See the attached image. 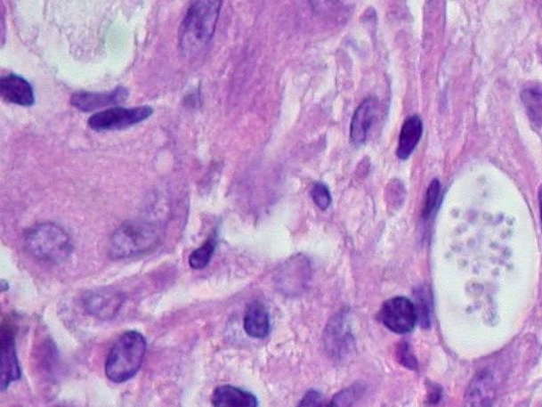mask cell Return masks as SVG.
Listing matches in <instances>:
<instances>
[{
    "mask_svg": "<svg viewBox=\"0 0 542 407\" xmlns=\"http://www.w3.org/2000/svg\"><path fill=\"white\" fill-rule=\"evenodd\" d=\"M423 134V121L417 115H413L407 118L404 126L401 127L400 142L396 155L401 160H406L410 158L413 151L421 141Z\"/></svg>",
    "mask_w": 542,
    "mask_h": 407,
    "instance_id": "cell-16",
    "label": "cell"
},
{
    "mask_svg": "<svg viewBox=\"0 0 542 407\" xmlns=\"http://www.w3.org/2000/svg\"><path fill=\"white\" fill-rule=\"evenodd\" d=\"M160 239V227L153 223L128 221L111 236L109 253L114 259L133 257L153 249Z\"/></svg>",
    "mask_w": 542,
    "mask_h": 407,
    "instance_id": "cell-4",
    "label": "cell"
},
{
    "mask_svg": "<svg viewBox=\"0 0 542 407\" xmlns=\"http://www.w3.org/2000/svg\"><path fill=\"white\" fill-rule=\"evenodd\" d=\"M214 407H258V399L254 394L242 388L222 386L215 388L212 395Z\"/></svg>",
    "mask_w": 542,
    "mask_h": 407,
    "instance_id": "cell-13",
    "label": "cell"
},
{
    "mask_svg": "<svg viewBox=\"0 0 542 407\" xmlns=\"http://www.w3.org/2000/svg\"><path fill=\"white\" fill-rule=\"evenodd\" d=\"M147 351V341L142 333L127 331L117 339L109 351L105 373L110 381L125 383L141 370Z\"/></svg>",
    "mask_w": 542,
    "mask_h": 407,
    "instance_id": "cell-2",
    "label": "cell"
},
{
    "mask_svg": "<svg viewBox=\"0 0 542 407\" xmlns=\"http://www.w3.org/2000/svg\"><path fill=\"white\" fill-rule=\"evenodd\" d=\"M244 329L246 333L254 338H264L270 333V315H268L267 309L261 301H254L246 309Z\"/></svg>",
    "mask_w": 542,
    "mask_h": 407,
    "instance_id": "cell-15",
    "label": "cell"
},
{
    "mask_svg": "<svg viewBox=\"0 0 542 407\" xmlns=\"http://www.w3.org/2000/svg\"><path fill=\"white\" fill-rule=\"evenodd\" d=\"M522 100L530 120L542 126V93L536 89H525L522 93Z\"/></svg>",
    "mask_w": 542,
    "mask_h": 407,
    "instance_id": "cell-17",
    "label": "cell"
},
{
    "mask_svg": "<svg viewBox=\"0 0 542 407\" xmlns=\"http://www.w3.org/2000/svg\"><path fill=\"white\" fill-rule=\"evenodd\" d=\"M416 299L417 321L420 322L423 328L428 329L430 327V303L427 293L425 292L424 289H417Z\"/></svg>",
    "mask_w": 542,
    "mask_h": 407,
    "instance_id": "cell-19",
    "label": "cell"
},
{
    "mask_svg": "<svg viewBox=\"0 0 542 407\" xmlns=\"http://www.w3.org/2000/svg\"><path fill=\"white\" fill-rule=\"evenodd\" d=\"M328 407H340L338 404L335 403L334 401L332 400L331 403H329Z\"/></svg>",
    "mask_w": 542,
    "mask_h": 407,
    "instance_id": "cell-26",
    "label": "cell"
},
{
    "mask_svg": "<svg viewBox=\"0 0 542 407\" xmlns=\"http://www.w3.org/2000/svg\"><path fill=\"white\" fill-rule=\"evenodd\" d=\"M396 356H398L400 363L408 368V370H417V361L415 354H412L410 345L407 342H401L398 346V349H396Z\"/></svg>",
    "mask_w": 542,
    "mask_h": 407,
    "instance_id": "cell-22",
    "label": "cell"
},
{
    "mask_svg": "<svg viewBox=\"0 0 542 407\" xmlns=\"http://www.w3.org/2000/svg\"><path fill=\"white\" fill-rule=\"evenodd\" d=\"M128 91L125 87H117L111 92H77L72 94L71 104L82 111H93L101 108L117 105L125 102Z\"/></svg>",
    "mask_w": 542,
    "mask_h": 407,
    "instance_id": "cell-10",
    "label": "cell"
},
{
    "mask_svg": "<svg viewBox=\"0 0 542 407\" xmlns=\"http://www.w3.org/2000/svg\"><path fill=\"white\" fill-rule=\"evenodd\" d=\"M0 94L5 102L21 105V107H30L35 104V92L24 77L18 75H8L0 80Z\"/></svg>",
    "mask_w": 542,
    "mask_h": 407,
    "instance_id": "cell-12",
    "label": "cell"
},
{
    "mask_svg": "<svg viewBox=\"0 0 542 407\" xmlns=\"http://www.w3.org/2000/svg\"><path fill=\"white\" fill-rule=\"evenodd\" d=\"M497 395V381L489 370L474 375L466 390L463 407H493Z\"/></svg>",
    "mask_w": 542,
    "mask_h": 407,
    "instance_id": "cell-8",
    "label": "cell"
},
{
    "mask_svg": "<svg viewBox=\"0 0 542 407\" xmlns=\"http://www.w3.org/2000/svg\"><path fill=\"white\" fill-rule=\"evenodd\" d=\"M0 355H2V389L4 392L11 383L19 381L21 377L18 354L15 350L14 334L12 328L9 326L3 327Z\"/></svg>",
    "mask_w": 542,
    "mask_h": 407,
    "instance_id": "cell-9",
    "label": "cell"
},
{
    "mask_svg": "<svg viewBox=\"0 0 542 407\" xmlns=\"http://www.w3.org/2000/svg\"><path fill=\"white\" fill-rule=\"evenodd\" d=\"M329 403L324 395L316 389H311L301 399L298 407H328Z\"/></svg>",
    "mask_w": 542,
    "mask_h": 407,
    "instance_id": "cell-23",
    "label": "cell"
},
{
    "mask_svg": "<svg viewBox=\"0 0 542 407\" xmlns=\"http://www.w3.org/2000/svg\"><path fill=\"white\" fill-rule=\"evenodd\" d=\"M538 199H539V209H540V216H541V223H542V185L539 188Z\"/></svg>",
    "mask_w": 542,
    "mask_h": 407,
    "instance_id": "cell-25",
    "label": "cell"
},
{
    "mask_svg": "<svg viewBox=\"0 0 542 407\" xmlns=\"http://www.w3.org/2000/svg\"><path fill=\"white\" fill-rule=\"evenodd\" d=\"M379 320L390 331L398 334L409 333L415 329L417 322L416 305L407 297L391 298L383 305Z\"/></svg>",
    "mask_w": 542,
    "mask_h": 407,
    "instance_id": "cell-6",
    "label": "cell"
},
{
    "mask_svg": "<svg viewBox=\"0 0 542 407\" xmlns=\"http://www.w3.org/2000/svg\"><path fill=\"white\" fill-rule=\"evenodd\" d=\"M378 102L376 97L363 100L351 122V141L357 146L365 143L376 118Z\"/></svg>",
    "mask_w": 542,
    "mask_h": 407,
    "instance_id": "cell-11",
    "label": "cell"
},
{
    "mask_svg": "<svg viewBox=\"0 0 542 407\" xmlns=\"http://www.w3.org/2000/svg\"><path fill=\"white\" fill-rule=\"evenodd\" d=\"M311 199L321 210H327L332 203L331 193L324 183H318L311 191Z\"/></svg>",
    "mask_w": 542,
    "mask_h": 407,
    "instance_id": "cell-21",
    "label": "cell"
},
{
    "mask_svg": "<svg viewBox=\"0 0 542 407\" xmlns=\"http://www.w3.org/2000/svg\"><path fill=\"white\" fill-rule=\"evenodd\" d=\"M216 248V240L214 237H210L206 241L201 245L199 248L194 250L190 256L189 265L193 270H203L212 258L214 254Z\"/></svg>",
    "mask_w": 542,
    "mask_h": 407,
    "instance_id": "cell-18",
    "label": "cell"
},
{
    "mask_svg": "<svg viewBox=\"0 0 542 407\" xmlns=\"http://www.w3.org/2000/svg\"><path fill=\"white\" fill-rule=\"evenodd\" d=\"M25 247L33 257L49 264H61L72 253L69 233L53 223H42L30 228L25 236Z\"/></svg>",
    "mask_w": 542,
    "mask_h": 407,
    "instance_id": "cell-3",
    "label": "cell"
},
{
    "mask_svg": "<svg viewBox=\"0 0 542 407\" xmlns=\"http://www.w3.org/2000/svg\"><path fill=\"white\" fill-rule=\"evenodd\" d=\"M327 347L331 351L332 355L336 358H343L346 353L352 348V339L349 331H346V326L343 315L333 317V321L329 322L326 330Z\"/></svg>",
    "mask_w": 542,
    "mask_h": 407,
    "instance_id": "cell-14",
    "label": "cell"
},
{
    "mask_svg": "<svg viewBox=\"0 0 542 407\" xmlns=\"http://www.w3.org/2000/svg\"><path fill=\"white\" fill-rule=\"evenodd\" d=\"M123 301L125 295L111 288L93 289L83 297L84 309L101 320L113 319L118 313Z\"/></svg>",
    "mask_w": 542,
    "mask_h": 407,
    "instance_id": "cell-7",
    "label": "cell"
},
{
    "mask_svg": "<svg viewBox=\"0 0 542 407\" xmlns=\"http://www.w3.org/2000/svg\"><path fill=\"white\" fill-rule=\"evenodd\" d=\"M443 398V390L438 384H430L428 387L427 401L432 406L438 405Z\"/></svg>",
    "mask_w": 542,
    "mask_h": 407,
    "instance_id": "cell-24",
    "label": "cell"
},
{
    "mask_svg": "<svg viewBox=\"0 0 542 407\" xmlns=\"http://www.w3.org/2000/svg\"><path fill=\"white\" fill-rule=\"evenodd\" d=\"M441 194V183L438 180H434L430 183L427 191L426 200H425L423 217L424 219H429L430 216L433 215L437 205L439 203Z\"/></svg>",
    "mask_w": 542,
    "mask_h": 407,
    "instance_id": "cell-20",
    "label": "cell"
},
{
    "mask_svg": "<svg viewBox=\"0 0 542 407\" xmlns=\"http://www.w3.org/2000/svg\"><path fill=\"white\" fill-rule=\"evenodd\" d=\"M150 107L114 108L99 111L89 118L88 125L94 131H116L141 124L153 114Z\"/></svg>",
    "mask_w": 542,
    "mask_h": 407,
    "instance_id": "cell-5",
    "label": "cell"
},
{
    "mask_svg": "<svg viewBox=\"0 0 542 407\" xmlns=\"http://www.w3.org/2000/svg\"><path fill=\"white\" fill-rule=\"evenodd\" d=\"M222 4L212 0L190 4L181 28L180 47L184 57L197 55L214 37Z\"/></svg>",
    "mask_w": 542,
    "mask_h": 407,
    "instance_id": "cell-1",
    "label": "cell"
}]
</instances>
